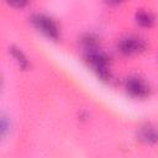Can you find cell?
Returning a JSON list of instances; mask_svg holds the SVG:
<instances>
[{
	"label": "cell",
	"mask_w": 158,
	"mask_h": 158,
	"mask_svg": "<svg viewBox=\"0 0 158 158\" xmlns=\"http://www.w3.org/2000/svg\"><path fill=\"white\" fill-rule=\"evenodd\" d=\"M83 59L86 67L102 83H111L114 79L111 69V58L101 48L98 37L93 33H86L81 37Z\"/></svg>",
	"instance_id": "cell-1"
},
{
	"label": "cell",
	"mask_w": 158,
	"mask_h": 158,
	"mask_svg": "<svg viewBox=\"0 0 158 158\" xmlns=\"http://www.w3.org/2000/svg\"><path fill=\"white\" fill-rule=\"evenodd\" d=\"M30 22L32 27L40 32L43 37H46L48 41L52 42H59L62 40V30L59 23L49 15L42 14V12H36L31 15Z\"/></svg>",
	"instance_id": "cell-2"
},
{
	"label": "cell",
	"mask_w": 158,
	"mask_h": 158,
	"mask_svg": "<svg viewBox=\"0 0 158 158\" xmlns=\"http://www.w3.org/2000/svg\"><path fill=\"white\" fill-rule=\"evenodd\" d=\"M123 89L126 95L135 100H146L152 94V88L149 83L139 74L128 75L125 79Z\"/></svg>",
	"instance_id": "cell-3"
},
{
	"label": "cell",
	"mask_w": 158,
	"mask_h": 158,
	"mask_svg": "<svg viewBox=\"0 0 158 158\" xmlns=\"http://www.w3.org/2000/svg\"><path fill=\"white\" fill-rule=\"evenodd\" d=\"M9 53L10 56L12 57L14 62L16 63V65L21 69V70H28L31 69L32 64H31V60L28 58V56L17 46H11L9 47Z\"/></svg>",
	"instance_id": "cell-7"
},
{
	"label": "cell",
	"mask_w": 158,
	"mask_h": 158,
	"mask_svg": "<svg viewBox=\"0 0 158 158\" xmlns=\"http://www.w3.org/2000/svg\"><path fill=\"white\" fill-rule=\"evenodd\" d=\"M136 138L144 146H156L158 144V127L153 123H143L137 128Z\"/></svg>",
	"instance_id": "cell-5"
},
{
	"label": "cell",
	"mask_w": 158,
	"mask_h": 158,
	"mask_svg": "<svg viewBox=\"0 0 158 158\" xmlns=\"http://www.w3.org/2000/svg\"><path fill=\"white\" fill-rule=\"evenodd\" d=\"M10 6L15 7V9H23L25 6H27V4L30 2V0H5Z\"/></svg>",
	"instance_id": "cell-9"
},
{
	"label": "cell",
	"mask_w": 158,
	"mask_h": 158,
	"mask_svg": "<svg viewBox=\"0 0 158 158\" xmlns=\"http://www.w3.org/2000/svg\"><path fill=\"white\" fill-rule=\"evenodd\" d=\"M133 20L135 23L141 28H152L157 22L156 15L148 9H137Z\"/></svg>",
	"instance_id": "cell-6"
},
{
	"label": "cell",
	"mask_w": 158,
	"mask_h": 158,
	"mask_svg": "<svg viewBox=\"0 0 158 158\" xmlns=\"http://www.w3.org/2000/svg\"><path fill=\"white\" fill-rule=\"evenodd\" d=\"M11 128H12V121H11L10 116L6 115L5 112H2L0 115V137H1V139H5L10 135Z\"/></svg>",
	"instance_id": "cell-8"
},
{
	"label": "cell",
	"mask_w": 158,
	"mask_h": 158,
	"mask_svg": "<svg viewBox=\"0 0 158 158\" xmlns=\"http://www.w3.org/2000/svg\"><path fill=\"white\" fill-rule=\"evenodd\" d=\"M117 51L125 57H133L144 53L148 49V42L146 38L138 35L128 33L122 36L116 43Z\"/></svg>",
	"instance_id": "cell-4"
},
{
	"label": "cell",
	"mask_w": 158,
	"mask_h": 158,
	"mask_svg": "<svg viewBox=\"0 0 158 158\" xmlns=\"http://www.w3.org/2000/svg\"><path fill=\"white\" fill-rule=\"evenodd\" d=\"M110 5H118V4H122V2H125V1H127V0H106Z\"/></svg>",
	"instance_id": "cell-10"
}]
</instances>
